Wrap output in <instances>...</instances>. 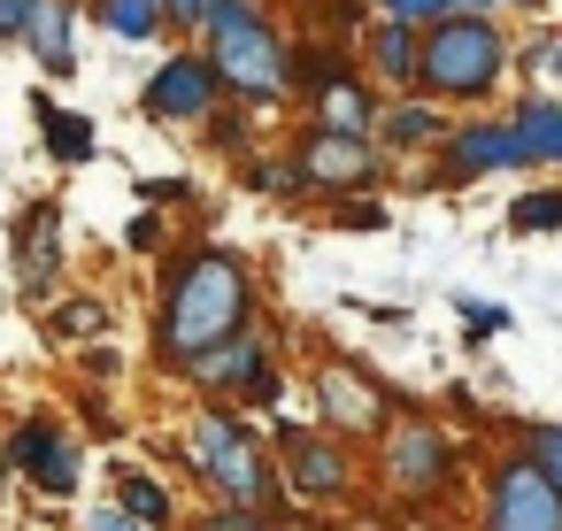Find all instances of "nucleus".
I'll list each match as a JSON object with an SVG mask.
<instances>
[{
  "instance_id": "4",
  "label": "nucleus",
  "mask_w": 562,
  "mask_h": 531,
  "mask_svg": "<svg viewBox=\"0 0 562 531\" xmlns=\"http://www.w3.org/2000/svg\"><path fill=\"white\" fill-rule=\"evenodd\" d=\"M186 462L201 470V485H209L224 508H247V516L285 523L278 454H270V439H262L239 408H201V416H193V431H186Z\"/></svg>"
},
{
  "instance_id": "34",
  "label": "nucleus",
  "mask_w": 562,
  "mask_h": 531,
  "mask_svg": "<svg viewBox=\"0 0 562 531\" xmlns=\"http://www.w3.org/2000/svg\"><path fill=\"white\" fill-rule=\"evenodd\" d=\"M93 531H139V523H132L124 508H101V516H93Z\"/></svg>"
},
{
  "instance_id": "31",
  "label": "nucleus",
  "mask_w": 562,
  "mask_h": 531,
  "mask_svg": "<svg viewBox=\"0 0 562 531\" xmlns=\"http://www.w3.org/2000/svg\"><path fill=\"white\" fill-rule=\"evenodd\" d=\"M201 9H209V0H162V24H170V32H193Z\"/></svg>"
},
{
  "instance_id": "27",
  "label": "nucleus",
  "mask_w": 562,
  "mask_h": 531,
  "mask_svg": "<svg viewBox=\"0 0 562 531\" xmlns=\"http://www.w3.org/2000/svg\"><path fill=\"white\" fill-rule=\"evenodd\" d=\"M285 400V377H278V362H262L247 385H239V408H278Z\"/></svg>"
},
{
  "instance_id": "22",
  "label": "nucleus",
  "mask_w": 562,
  "mask_h": 531,
  "mask_svg": "<svg viewBox=\"0 0 562 531\" xmlns=\"http://www.w3.org/2000/svg\"><path fill=\"white\" fill-rule=\"evenodd\" d=\"M508 231H516V239L562 231V193H554V185H539V193H516V208H508Z\"/></svg>"
},
{
  "instance_id": "17",
  "label": "nucleus",
  "mask_w": 562,
  "mask_h": 531,
  "mask_svg": "<svg viewBox=\"0 0 562 531\" xmlns=\"http://www.w3.org/2000/svg\"><path fill=\"white\" fill-rule=\"evenodd\" d=\"M508 124H516V139H524L531 162L562 170V101H554V93H524V101L508 109Z\"/></svg>"
},
{
  "instance_id": "1",
  "label": "nucleus",
  "mask_w": 562,
  "mask_h": 531,
  "mask_svg": "<svg viewBox=\"0 0 562 531\" xmlns=\"http://www.w3.org/2000/svg\"><path fill=\"white\" fill-rule=\"evenodd\" d=\"M255 324V270L232 247H186L162 270V308H155V354L186 377L209 347Z\"/></svg>"
},
{
  "instance_id": "12",
  "label": "nucleus",
  "mask_w": 562,
  "mask_h": 531,
  "mask_svg": "<svg viewBox=\"0 0 562 531\" xmlns=\"http://www.w3.org/2000/svg\"><path fill=\"white\" fill-rule=\"evenodd\" d=\"M378 93H416V24L408 16H370L362 24V63H355Z\"/></svg>"
},
{
  "instance_id": "10",
  "label": "nucleus",
  "mask_w": 562,
  "mask_h": 531,
  "mask_svg": "<svg viewBox=\"0 0 562 531\" xmlns=\"http://www.w3.org/2000/svg\"><path fill=\"white\" fill-rule=\"evenodd\" d=\"M316 416L331 439H378V423L393 416V393L362 362H324L316 370Z\"/></svg>"
},
{
  "instance_id": "11",
  "label": "nucleus",
  "mask_w": 562,
  "mask_h": 531,
  "mask_svg": "<svg viewBox=\"0 0 562 531\" xmlns=\"http://www.w3.org/2000/svg\"><path fill=\"white\" fill-rule=\"evenodd\" d=\"M139 109H147L155 124H209V116L224 109V86H216V70H209L201 47H178V55L147 78Z\"/></svg>"
},
{
  "instance_id": "36",
  "label": "nucleus",
  "mask_w": 562,
  "mask_h": 531,
  "mask_svg": "<svg viewBox=\"0 0 562 531\" xmlns=\"http://www.w3.org/2000/svg\"><path fill=\"white\" fill-rule=\"evenodd\" d=\"M516 9H539V0H516Z\"/></svg>"
},
{
  "instance_id": "16",
  "label": "nucleus",
  "mask_w": 562,
  "mask_h": 531,
  "mask_svg": "<svg viewBox=\"0 0 562 531\" xmlns=\"http://www.w3.org/2000/svg\"><path fill=\"white\" fill-rule=\"evenodd\" d=\"M262 362H270V339H262V331L247 324V331H232L224 347H209V354H201V362H193L186 377H193V385H209V393H239V385H247V377H255Z\"/></svg>"
},
{
  "instance_id": "3",
  "label": "nucleus",
  "mask_w": 562,
  "mask_h": 531,
  "mask_svg": "<svg viewBox=\"0 0 562 531\" xmlns=\"http://www.w3.org/2000/svg\"><path fill=\"white\" fill-rule=\"evenodd\" d=\"M508 78V32L493 24V9H447L431 24H416V93L439 109H477L493 101Z\"/></svg>"
},
{
  "instance_id": "2",
  "label": "nucleus",
  "mask_w": 562,
  "mask_h": 531,
  "mask_svg": "<svg viewBox=\"0 0 562 531\" xmlns=\"http://www.w3.org/2000/svg\"><path fill=\"white\" fill-rule=\"evenodd\" d=\"M193 32H201V55H209L224 101H239L247 116L293 101V47H285V32L270 24L262 0H209Z\"/></svg>"
},
{
  "instance_id": "26",
  "label": "nucleus",
  "mask_w": 562,
  "mask_h": 531,
  "mask_svg": "<svg viewBox=\"0 0 562 531\" xmlns=\"http://www.w3.org/2000/svg\"><path fill=\"white\" fill-rule=\"evenodd\" d=\"M454 316L470 324V339H493V331H508V308H501V301H470V293H454Z\"/></svg>"
},
{
  "instance_id": "9",
  "label": "nucleus",
  "mask_w": 562,
  "mask_h": 531,
  "mask_svg": "<svg viewBox=\"0 0 562 531\" xmlns=\"http://www.w3.org/2000/svg\"><path fill=\"white\" fill-rule=\"evenodd\" d=\"M508 170H531L524 139L508 116H470V124H447L439 139V185H470V178H508Z\"/></svg>"
},
{
  "instance_id": "35",
  "label": "nucleus",
  "mask_w": 562,
  "mask_h": 531,
  "mask_svg": "<svg viewBox=\"0 0 562 531\" xmlns=\"http://www.w3.org/2000/svg\"><path fill=\"white\" fill-rule=\"evenodd\" d=\"M447 9H501V0H447Z\"/></svg>"
},
{
  "instance_id": "7",
  "label": "nucleus",
  "mask_w": 562,
  "mask_h": 531,
  "mask_svg": "<svg viewBox=\"0 0 562 531\" xmlns=\"http://www.w3.org/2000/svg\"><path fill=\"white\" fill-rule=\"evenodd\" d=\"M477 531H562V493L539 477V462L524 447L493 454L485 493H477Z\"/></svg>"
},
{
  "instance_id": "14",
  "label": "nucleus",
  "mask_w": 562,
  "mask_h": 531,
  "mask_svg": "<svg viewBox=\"0 0 562 531\" xmlns=\"http://www.w3.org/2000/svg\"><path fill=\"white\" fill-rule=\"evenodd\" d=\"M9 462L40 485V493H78V447L55 431V423H16V439H9Z\"/></svg>"
},
{
  "instance_id": "30",
  "label": "nucleus",
  "mask_w": 562,
  "mask_h": 531,
  "mask_svg": "<svg viewBox=\"0 0 562 531\" xmlns=\"http://www.w3.org/2000/svg\"><path fill=\"white\" fill-rule=\"evenodd\" d=\"M32 9H40V0H0V39H24Z\"/></svg>"
},
{
  "instance_id": "18",
  "label": "nucleus",
  "mask_w": 562,
  "mask_h": 531,
  "mask_svg": "<svg viewBox=\"0 0 562 531\" xmlns=\"http://www.w3.org/2000/svg\"><path fill=\"white\" fill-rule=\"evenodd\" d=\"M116 508H124L139 531H170V523H178L170 485H162V477H147V470H116Z\"/></svg>"
},
{
  "instance_id": "8",
  "label": "nucleus",
  "mask_w": 562,
  "mask_h": 531,
  "mask_svg": "<svg viewBox=\"0 0 562 531\" xmlns=\"http://www.w3.org/2000/svg\"><path fill=\"white\" fill-rule=\"evenodd\" d=\"M278 485H293V500H301V508H324V500H347L355 462L339 454V439H331V431L278 423Z\"/></svg>"
},
{
  "instance_id": "33",
  "label": "nucleus",
  "mask_w": 562,
  "mask_h": 531,
  "mask_svg": "<svg viewBox=\"0 0 562 531\" xmlns=\"http://www.w3.org/2000/svg\"><path fill=\"white\" fill-rule=\"evenodd\" d=\"M139 193H147V201H186L193 185H186V178H155V185H139Z\"/></svg>"
},
{
  "instance_id": "15",
  "label": "nucleus",
  "mask_w": 562,
  "mask_h": 531,
  "mask_svg": "<svg viewBox=\"0 0 562 531\" xmlns=\"http://www.w3.org/2000/svg\"><path fill=\"white\" fill-rule=\"evenodd\" d=\"M370 139H378L385 155H424V147H439V139H447V109H439V101H424V93H393V101L378 109Z\"/></svg>"
},
{
  "instance_id": "20",
  "label": "nucleus",
  "mask_w": 562,
  "mask_h": 531,
  "mask_svg": "<svg viewBox=\"0 0 562 531\" xmlns=\"http://www.w3.org/2000/svg\"><path fill=\"white\" fill-rule=\"evenodd\" d=\"M32 109H40V139H47L55 162H93V124H86L78 109H55L47 93H40Z\"/></svg>"
},
{
  "instance_id": "21",
  "label": "nucleus",
  "mask_w": 562,
  "mask_h": 531,
  "mask_svg": "<svg viewBox=\"0 0 562 531\" xmlns=\"http://www.w3.org/2000/svg\"><path fill=\"white\" fill-rule=\"evenodd\" d=\"M93 16L116 32V39H162V0H93Z\"/></svg>"
},
{
  "instance_id": "24",
  "label": "nucleus",
  "mask_w": 562,
  "mask_h": 531,
  "mask_svg": "<svg viewBox=\"0 0 562 531\" xmlns=\"http://www.w3.org/2000/svg\"><path fill=\"white\" fill-rule=\"evenodd\" d=\"M531 462H539V477L562 493V423H524V439H516Z\"/></svg>"
},
{
  "instance_id": "25",
  "label": "nucleus",
  "mask_w": 562,
  "mask_h": 531,
  "mask_svg": "<svg viewBox=\"0 0 562 531\" xmlns=\"http://www.w3.org/2000/svg\"><path fill=\"white\" fill-rule=\"evenodd\" d=\"M109 331V308L101 301H63L55 308V339H101Z\"/></svg>"
},
{
  "instance_id": "23",
  "label": "nucleus",
  "mask_w": 562,
  "mask_h": 531,
  "mask_svg": "<svg viewBox=\"0 0 562 531\" xmlns=\"http://www.w3.org/2000/svg\"><path fill=\"white\" fill-rule=\"evenodd\" d=\"M239 185H255V193H301V170H293V155H239Z\"/></svg>"
},
{
  "instance_id": "19",
  "label": "nucleus",
  "mask_w": 562,
  "mask_h": 531,
  "mask_svg": "<svg viewBox=\"0 0 562 531\" xmlns=\"http://www.w3.org/2000/svg\"><path fill=\"white\" fill-rule=\"evenodd\" d=\"M24 47H32L55 78H70V70H78V55H70V0H40L32 24H24Z\"/></svg>"
},
{
  "instance_id": "6",
  "label": "nucleus",
  "mask_w": 562,
  "mask_h": 531,
  "mask_svg": "<svg viewBox=\"0 0 562 531\" xmlns=\"http://www.w3.org/2000/svg\"><path fill=\"white\" fill-rule=\"evenodd\" d=\"M385 147L370 139V132H324V124H308L301 139H293V170H301V193H378L385 185Z\"/></svg>"
},
{
  "instance_id": "32",
  "label": "nucleus",
  "mask_w": 562,
  "mask_h": 531,
  "mask_svg": "<svg viewBox=\"0 0 562 531\" xmlns=\"http://www.w3.org/2000/svg\"><path fill=\"white\" fill-rule=\"evenodd\" d=\"M124 247H139V255H147V247H162V216H132V231H124Z\"/></svg>"
},
{
  "instance_id": "28",
  "label": "nucleus",
  "mask_w": 562,
  "mask_h": 531,
  "mask_svg": "<svg viewBox=\"0 0 562 531\" xmlns=\"http://www.w3.org/2000/svg\"><path fill=\"white\" fill-rule=\"evenodd\" d=\"M385 16H408V24H431V16H447V0H378Z\"/></svg>"
},
{
  "instance_id": "13",
  "label": "nucleus",
  "mask_w": 562,
  "mask_h": 531,
  "mask_svg": "<svg viewBox=\"0 0 562 531\" xmlns=\"http://www.w3.org/2000/svg\"><path fill=\"white\" fill-rule=\"evenodd\" d=\"M55 270H63V208L32 201L24 224H16V285H24V301H47Z\"/></svg>"
},
{
  "instance_id": "29",
  "label": "nucleus",
  "mask_w": 562,
  "mask_h": 531,
  "mask_svg": "<svg viewBox=\"0 0 562 531\" xmlns=\"http://www.w3.org/2000/svg\"><path fill=\"white\" fill-rule=\"evenodd\" d=\"M201 531H278L270 516H247V508H224V516H209Z\"/></svg>"
},
{
  "instance_id": "5",
  "label": "nucleus",
  "mask_w": 562,
  "mask_h": 531,
  "mask_svg": "<svg viewBox=\"0 0 562 531\" xmlns=\"http://www.w3.org/2000/svg\"><path fill=\"white\" fill-rule=\"evenodd\" d=\"M378 470H385L393 493L439 500V493L454 485V470H462V447L447 439V423H431V416H416V408H393V416L378 423Z\"/></svg>"
}]
</instances>
